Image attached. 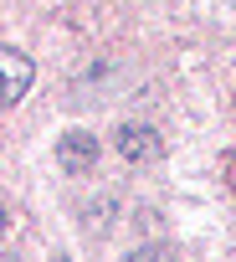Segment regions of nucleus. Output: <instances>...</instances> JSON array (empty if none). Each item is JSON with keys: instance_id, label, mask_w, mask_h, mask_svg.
<instances>
[{"instance_id": "nucleus-1", "label": "nucleus", "mask_w": 236, "mask_h": 262, "mask_svg": "<svg viewBox=\"0 0 236 262\" xmlns=\"http://www.w3.org/2000/svg\"><path fill=\"white\" fill-rule=\"evenodd\" d=\"M0 67H6V82H0V103H6V108H16V103L26 98V88H31V57H26V52H16V47H6V52H0Z\"/></svg>"}, {"instance_id": "nucleus-2", "label": "nucleus", "mask_w": 236, "mask_h": 262, "mask_svg": "<svg viewBox=\"0 0 236 262\" xmlns=\"http://www.w3.org/2000/svg\"><path fill=\"white\" fill-rule=\"evenodd\" d=\"M57 165H62L67 175H87V170L98 165V139H92V134H67V139H57Z\"/></svg>"}, {"instance_id": "nucleus-3", "label": "nucleus", "mask_w": 236, "mask_h": 262, "mask_svg": "<svg viewBox=\"0 0 236 262\" xmlns=\"http://www.w3.org/2000/svg\"><path fill=\"white\" fill-rule=\"evenodd\" d=\"M118 155H124V160H154V155H159L154 128H144V123H124V128H118Z\"/></svg>"}]
</instances>
